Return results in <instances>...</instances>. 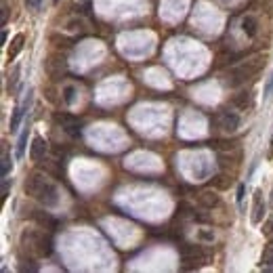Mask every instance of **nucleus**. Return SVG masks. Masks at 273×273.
Listing matches in <instances>:
<instances>
[{
	"instance_id": "1",
	"label": "nucleus",
	"mask_w": 273,
	"mask_h": 273,
	"mask_svg": "<svg viewBox=\"0 0 273 273\" xmlns=\"http://www.w3.org/2000/svg\"><path fill=\"white\" fill-rule=\"evenodd\" d=\"M25 192L32 198H36L44 208H53V206H57V204H59V189H57V185L50 183L44 175H38V173L30 175V179L25 183Z\"/></svg>"
},
{
	"instance_id": "2",
	"label": "nucleus",
	"mask_w": 273,
	"mask_h": 273,
	"mask_svg": "<svg viewBox=\"0 0 273 273\" xmlns=\"http://www.w3.org/2000/svg\"><path fill=\"white\" fill-rule=\"evenodd\" d=\"M265 65V57H254V59H250V61H246V63H242L240 67H235L233 70V84H242V82H246L248 78H252L254 74H257L261 67Z\"/></svg>"
},
{
	"instance_id": "3",
	"label": "nucleus",
	"mask_w": 273,
	"mask_h": 273,
	"mask_svg": "<svg viewBox=\"0 0 273 273\" xmlns=\"http://www.w3.org/2000/svg\"><path fill=\"white\" fill-rule=\"evenodd\" d=\"M181 257H183V263H185V269H192V267H200L206 261V254L200 246H183L181 248Z\"/></svg>"
},
{
	"instance_id": "4",
	"label": "nucleus",
	"mask_w": 273,
	"mask_h": 273,
	"mask_svg": "<svg viewBox=\"0 0 273 273\" xmlns=\"http://www.w3.org/2000/svg\"><path fill=\"white\" fill-rule=\"evenodd\" d=\"M30 248L36 250L40 257H48L50 254V240L48 237H44L42 233H36V231H30Z\"/></svg>"
},
{
	"instance_id": "5",
	"label": "nucleus",
	"mask_w": 273,
	"mask_h": 273,
	"mask_svg": "<svg viewBox=\"0 0 273 273\" xmlns=\"http://www.w3.org/2000/svg\"><path fill=\"white\" fill-rule=\"evenodd\" d=\"M265 216V200H263V192L257 189L252 198V225H261Z\"/></svg>"
},
{
	"instance_id": "6",
	"label": "nucleus",
	"mask_w": 273,
	"mask_h": 273,
	"mask_svg": "<svg viewBox=\"0 0 273 273\" xmlns=\"http://www.w3.org/2000/svg\"><path fill=\"white\" fill-rule=\"evenodd\" d=\"M32 91L28 93V97H25V101H23V105H19V107H15V112H13V116H11V122H9V128H11V132H15L17 128H19V124H21V118L25 116V112L30 110V103H32Z\"/></svg>"
},
{
	"instance_id": "7",
	"label": "nucleus",
	"mask_w": 273,
	"mask_h": 273,
	"mask_svg": "<svg viewBox=\"0 0 273 273\" xmlns=\"http://www.w3.org/2000/svg\"><path fill=\"white\" fill-rule=\"evenodd\" d=\"M65 67H67L65 65V59L59 57V55H50L48 61H46V72H48L50 78H59L65 72Z\"/></svg>"
},
{
	"instance_id": "8",
	"label": "nucleus",
	"mask_w": 273,
	"mask_h": 273,
	"mask_svg": "<svg viewBox=\"0 0 273 273\" xmlns=\"http://www.w3.org/2000/svg\"><path fill=\"white\" fill-rule=\"evenodd\" d=\"M221 122V128L227 130V132H235L237 128H240V116H237L235 112H223L219 118Z\"/></svg>"
},
{
	"instance_id": "9",
	"label": "nucleus",
	"mask_w": 273,
	"mask_h": 273,
	"mask_svg": "<svg viewBox=\"0 0 273 273\" xmlns=\"http://www.w3.org/2000/svg\"><path fill=\"white\" fill-rule=\"evenodd\" d=\"M46 156V141L42 139V137H34V141H32V147H30V158L34 162H38Z\"/></svg>"
},
{
	"instance_id": "10",
	"label": "nucleus",
	"mask_w": 273,
	"mask_h": 273,
	"mask_svg": "<svg viewBox=\"0 0 273 273\" xmlns=\"http://www.w3.org/2000/svg\"><path fill=\"white\" fill-rule=\"evenodd\" d=\"M23 42H25L23 34H17V36L13 38V42H11V48H9V61H13L17 55L21 53V48H23Z\"/></svg>"
},
{
	"instance_id": "11",
	"label": "nucleus",
	"mask_w": 273,
	"mask_h": 273,
	"mask_svg": "<svg viewBox=\"0 0 273 273\" xmlns=\"http://www.w3.org/2000/svg\"><path fill=\"white\" fill-rule=\"evenodd\" d=\"M242 30H244V34L246 36H257V19H254L252 15H246L244 19H242Z\"/></svg>"
},
{
	"instance_id": "12",
	"label": "nucleus",
	"mask_w": 273,
	"mask_h": 273,
	"mask_svg": "<svg viewBox=\"0 0 273 273\" xmlns=\"http://www.w3.org/2000/svg\"><path fill=\"white\" fill-rule=\"evenodd\" d=\"M200 202H202L206 208H212V206H216V204H219V196L212 194V192H204V194L200 196Z\"/></svg>"
},
{
	"instance_id": "13",
	"label": "nucleus",
	"mask_w": 273,
	"mask_h": 273,
	"mask_svg": "<svg viewBox=\"0 0 273 273\" xmlns=\"http://www.w3.org/2000/svg\"><path fill=\"white\" fill-rule=\"evenodd\" d=\"M28 134H30V128L25 126L23 132L19 134V141H17V158H23V153H25V143H28Z\"/></svg>"
},
{
	"instance_id": "14",
	"label": "nucleus",
	"mask_w": 273,
	"mask_h": 273,
	"mask_svg": "<svg viewBox=\"0 0 273 273\" xmlns=\"http://www.w3.org/2000/svg\"><path fill=\"white\" fill-rule=\"evenodd\" d=\"M233 103H235L237 107H240V110H248V107H250V93H240V95H235Z\"/></svg>"
},
{
	"instance_id": "15",
	"label": "nucleus",
	"mask_w": 273,
	"mask_h": 273,
	"mask_svg": "<svg viewBox=\"0 0 273 273\" xmlns=\"http://www.w3.org/2000/svg\"><path fill=\"white\" fill-rule=\"evenodd\" d=\"M263 265H273V244H269L265 250H263V259H261Z\"/></svg>"
},
{
	"instance_id": "16",
	"label": "nucleus",
	"mask_w": 273,
	"mask_h": 273,
	"mask_svg": "<svg viewBox=\"0 0 273 273\" xmlns=\"http://www.w3.org/2000/svg\"><path fill=\"white\" fill-rule=\"evenodd\" d=\"M9 170H11V156H9V153H3V170H0V175L7 177Z\"/></svg>"
},
{
	"instance_id": "17",
	"label": "nucleus",
	"mask_w": 273,
	"mask_h": 273,
	"mask_svg": "<svg viewBox=\"0 0 273 273\" xmlns=\"http://www.w3.org/2000/svg\"><path fill=\"white\" fill-rule=\"evenodd\" d=\"M17 80H19V67H15V70H13V76H11V80H9V89H11V91H15Z\"/></svg>"
},
{
	"instance_id": "18",
	"label": "nucleus",
	"mask_w": 273,
	"mask_h": 273,
	"mask_svg": "<svg viewBox=\"0 0 273 273\" xmlns=\"http://www.w3.org/2000/svg\"><path fill=\"white\" fill-rule=\"evenodd\" d=\"M271 91H273V72H271V76H269V80H267V84H265V89H263V97L267 99V97L271 95Z\"/></svg>"
},
{
	"instance_id": "19",
	"label": "nucleus",
	"mask_w": 273,
	"mask_h": 273,
	"mask_svg": "<svg viewBox=\"0 0 273 273\" xmlns=\"http://www.w3.org/2000/svg\"><path fill=\"white\" fill-rule=\"evenodd\" d=\"M40 5H42V0H25V7H28L30 11H38Z\"/></svg>"
},
{
	"instance_id": "20",
	"label": "nucleus",
	"mask_w": 273,
	"mask_h": 273,
	"mask_svg": "<svg viewBox=\"0 0 273 273\" xmlns=\"http://www.w3.org/2000/svg\"><path fill=\"white\" fill-rule=\"evenodd\" d=\"M72 95H74V89L67 87V89H65V101H67V103H72Z\"/></svg>"
},
{
	"instance_id": "21",
	"label": "nucleus",
	"mask_w": 273,
	"mask_h": 273,
	"mask_svg": "<svg viewBox=\"0 0 273 273\" xmlns=\"http://www.w3.org/2000/svg\"><path fill=\"white\" fill-rule=\"evenodd\" d=\"M242 200H244V185H240V187H237V202L242 204Z\"/></svg>"
},
{
	"instance_id": "22",
	"label": "nucleus",
	"mask_w": 273,
	"mask_h": 273,
	"mask_svg": "<svg viewBox=\"0 0 273 273\" xmlns=\"http://www.w3.org/2000/svg\"><path fill=\"white\" fill-rule=\"evenodd\" d=\"M7 15H9V7H7V5H3V25L7 23Z\"/></svg>"
},
{
	"instance_id": "23",
	"label": "nucleus",
	"mask_w": 273,
	"mask_h": 273,
	"mask_svg": "<svg viewBox=\"0 0 273 273\" xmlns=\"http://www.w3.org/2000/svg\"><path fill=\"white\" fill-rule=\"evenodd\" d=\"M271 231H273V219H271V221H269V223L265 225V233H271Z\"/></svg>"
},
{
	"instance_id": "24",
	"label": "nucleus",
	"mask_w": 273,
	"mask_h": 273,
	"mask_svg": "<svg viewBox=\"0 0 273 273\" xmlns=\"http://www.w3.org/2000/svg\"><path fill=\"white\" fill-rule=\"evenodd\" d=\"M271 204H273V194H271Z\"/></svg>"
},
{
	"instance_id": "25",
	"label": "nucleus",
	"mask_w": 273,
	"mask_h": 273,
	"mask_svg": "<svg viewBox=\"0 0 273 273\" xmlns=\"http://www.w3.org/2000/svg\"><path fill=\"white\" fill-rule=\"evenodd\" d=\"M55 3H59V0H55Z\"/></svg>"
},
{
	"instance_id": "26",
	"label": "nucleus",
	"mask_w": 273,
	"mask_h": 273,
	"mask_svg": "<svg viewBox=\"0 0 273 273\" xmlns=\"http://www.w3.org/2000/svg\"><path fill=\"white\" fill-rule=\"evenodd\" d=\"M271 244H273V240H271Z\"/></svg>"
}]
</instances>
